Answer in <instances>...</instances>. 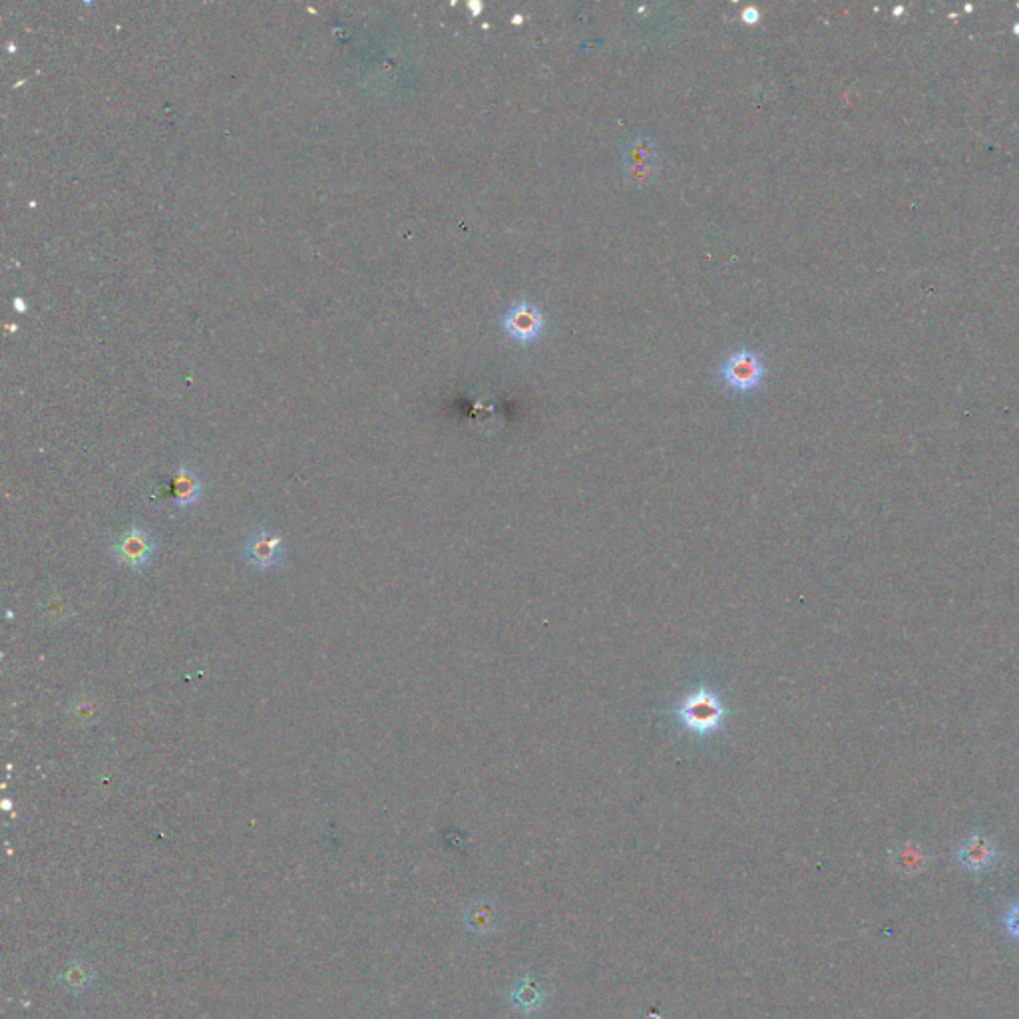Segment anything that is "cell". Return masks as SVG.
I'll list each match as a JSON object with an SVG mask.
<instances>
[{
	"label": "cell",
	"mask_w": 1019,
	"mask_h": 1019,
	"mask_svg": "<svg viewBox=\"0 0 1019 1019\" xmlns=\"http://www.w3.org/2000/svg\"><path fill=\"white\" fill-rule=\"evenodd\" d=\"M675 713L681 725L697 737H709L717 733L727 717L723 699L707 687H699L687 693L679 701Z\"/></svg>",
	"instance_id": "1"
},
{
	"label": "cell",
	"mask_w": 1019,
	"mask_h": 1019,
	"mask_svg": "<svg viewBox=\"0 0 1019 1019\" xmlns=\"http://www.w3.org/2000/svg\"><path fill=\"white\" fill-rule=\"evenodd\" d=\"M719 375L729 389L749 393L761 385L765 377V363L761 355L749 349H741L725 359V363L719 367Z\"/></svg>",
	"instance_id": "2"
},
{
	"label": "cell",
	"mask_w": 1019,
	"mask_h": 1019,
	"mask_svg": "<svg viewBox=\"0 0 1019 1019\" xmlns=\"http://www.w3.org/2000/svg\"><path fill=\"white\" fill-rule=\"evenodd\" d=\"M110 552L118 564L134 572H142L156 552V542L146 530L132 526L128 532L114 540Z\"/></svg>",
	"instance_id": "3"
},
{
	"label": "cell",
	"mask_w": 1019,
	"mask_h": 1019,
	"mask_svg": "<svg viewBox=\"0 0 1019 1019\" xmlns=\"http://www.w3.org/2000/svg\"><path fill=\"white\" fill-rule=\"evenodd\" d=\"M544 315L538 305L530 301H516L502 317L504 331L518 343H532L544 331Z\"/></svg>",
	"instance_id": "4"
},
{
	"label": "cell",
	"mask_w": 1019,
	"mask_h": 1019,
	"mask_svg": "<svg viewBox=\"0 0 1019 1019\" xmlns=\"http://www.w3.org/2000/svg\"><path fill=\"white\" fill-rule=\"evenodd\" d=\"M285 542L283 536L271 530H259L247 538L243 544V556L255 570H271L277 568L283 560Z\"/></svg>",
	"instance_id": "5"
},
{
	"label": "cell",
	"mask_w": 1019,
	"mask_h": 1019,
	"mask_svg": "<svg viewBox=\"0 0 1019 1019\" xmlns=\"http://www.w3.org/2000/svg\"><path fill=\"white\" fill-rule=\"evenodd\" d=\"M625 174L631 184H645L653 178L657 168V154L647 138H633L623 152Z\"/></svg>",
	"instance_id": "6"
},
{
	"label": "cell",
	"mask_w": 1019,
	"mask_h": 1019,
	"mask_svg": "<svg viewBox=\"0 0 1019 1019\" xmlns=\"http://www.w3.org/2000/svg\"><path fill=\"white\" fill-rule=\"evenodd\" d=\"M958 860L970 872H986L998 858L996 844L984 834H972L958 846Z\"/></svg>",
	"instance_id": "7"
},
{
	"label": "cell",
	"mask_w": 1019,
	"mask_h": 1019,
	"mask_svg": "<svg viewBox=\"0 0 1019 1019\" xmlns=\"http://www.w3.org/2000/svg\"><path fill=\"white\" fill-rule=\"evenodd\" d=\"M512 1008L524 1016H532L546 1006L548 992L536 984L532 976H522L516 986L510 990Z\"/></svg>",
	"instance_id": "8"
},
{
	"label": "cell",
	"mask_w": 1019,
	"mask_h": 1019,
	"mask_svg": "<svg viewBox=\"0 0 1019 1019\" xmlns=\"http://www.w3.org/2000/svg\"><path fill=\"white\" fill-rule=\"evenodd\" d=\"M890 858H892V866L904 876H914V874L922 872L928 862V854H926L924 846L914 840L902 842L900 846L890 850Z\"/></svg>",
	"instance_id": "9"
},
{
	"label": "cell",
	"mask_w": 1019,
	"mask_h": 1019,
	"mask_svg": "<svg viewBox=\"0 0 1019 1019\" xmlns=\"http://www.w3.org/2000/svg\"><path fill=\"white\" fill-rule=\"evenodd\" d=\"M200 496H202V482H200L198 474L188 466H180L174 476V504H176V508H180V510L190 508L200 500Z\"/></svg>",
	"instance_id": "10"
},
{
	"label": "cell",
	"mask_w": 1019,
	"mask_h": 1019,
	"mask_svg": "<svg viewBox=\"0 0 1019 1019\" xmlns=\"http://www.w3.org/2000/svg\"><path fill=\"white\" fill-rule=\"evenodd\" d=\"M494 926V910L486 904H482L476 914L470 918V928H482L484 932Z\"/></svg>",
	"instance_id": "11"
},
{
	"label": "cell",
	"mask_w": 1019,
	"mask_h": 1019,
	"mask_svg": "<svg viewBox=\"0 0 1019 1019\" xmlns=\"http://www.w3.org/2000/svg\"><path fill=\"white\" fill-rule=\"evenodd\" d=\"M1006 930L1010 932V936L1019 940V902L1014 904L1010 908V912L1006 914Z\"/></svg>",
	"instance_id": "12"
},
{
	"label": "cell",
	"mask_w": 1019,
	"mask_h": 1019,
	"mask_svg": "<svg viewBox=\"0 0 1019 1019\" xmlns=\"http://www.w3.org/2000/svg\"><path fill=\"white\" fill-rule=\"evenodd\" d=\"M741 18H743L745 22H757V20L761 18V12H759V8H757V6H747V8L741 12Z\"/></svg>",
	"instance_id": "13"
}]
</instances>
